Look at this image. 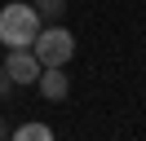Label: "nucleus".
<instances>
[{"mask_svg":"<svg viewBox=\"0 0 146 141\" xmlns=\"http://www.w3.org/2000/svg\"><path fill=\"white\" fill-rule=\"evenodd\" d=\"M44 26V18L36 13V5L27 0H9V5L0 9V44L5 49H31Z\"/></svg>","mask_w":146,"mask_h":141,"instance_id":"f257e3e1","label":"nucleus"},{"mask_svg":"<svg viewBox=\"0 0 146 141\" xmlns=\"http://www.w3.org/2000/svg\"><path fill=\"white\" fill-rule=\"evenodd\" d=\"M31 53L40 57V66H66V62L75 57V35L66 31V26H40Z\"/></svg>","mask_w":146,"mask_h":141,"instance_id":"f03ea898","label":"nucleus"},{"mask_svg":"<svg viewBox=\"0 0 146 141\" xmlns=\"http://www.w3.org/2000/svg\"><path fill=\"white\" fill-rule=\"evenodd\" d=\"M0 66L9 70V79H13V84H36V79H40V70H44V66H40V57H36L31 49H9Z\"/></svg>","mask_w":146,"mask_h":141,"instance_id":"7ed1b4c3","label":"nucleus"},{"mask_svg":"<svg viewBox=\"0 0 146 141\" xmlns=\"http://www.w3.org/2000/svg\"><path fill=\"white\" fill-rule=\"evenodd\" d=\"M36 88L49 97V101H62L66 93H71V75H66V66H44L36 79Z\"/></svg>","mask_w":146,"mask_h":141,"instance_id":"20e7f679","label":"nucleus"},{"mask_svg":"<svg viewBox=\"0 0 146 141\" xmlns=\"http://www.w3.org/2000/svg\"><path fill=\"white\" fill-rule=\"evenodd\" d=\"M9 141H53V128L49 123H22V128H13Z\"/></svg>","mask_w":146,"mask_h":141,"instance_id":"39448f33","label":"nucleus"},{"mask_svg":"<svg viewBox=\"0 0 146 141\" xmlns=\"http://www.w3.org/2000/svg\"><path fill=\"white\" fill-rule=\"evenodd\" d=\"M62 5L66 0H36V13L40 18H62Z\"/></svg>","mask_w":146,"mask_h":141,"instance_id":"423d86ee","label":"nucleus"},{"mask_svg":"<svg viewBox=\"0 0 146 141\" xmlns=\"http://www.w3.org/2000/svg\"><path fill=\"white\" fill-rule=\"evenodd\" d=\"M9 88H13V79H9V70H5V66H0V97H5V93H9Z\"/></svg>","mask_w":146,"mask_h":141,"instance_id":"0eeeda50","label":"nucleus"},{"mask_svg":"<svg viewBox=\"0 0 146 141\" xmlns=\"http://www.w3.org/2000/svg\"><path fill=\"white\" fill-rule=\"evenodd\" d=\"M0 137H5V123H0Z\"/></svg>","mask_w":146,"mask_h":141,"instance_id":"6e6552de","label":"nucleus"}]
</instances>
